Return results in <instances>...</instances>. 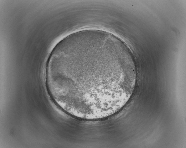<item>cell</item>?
<instances>
[{
	"mask_svg": "<svg viewBox=\"0 0 186 148\" xmlns=\"http://www.w3.org/2000/svg\"><path fill=\"white\" fill-rule=\"evenodd\" d=\"M53 82L58 99L71 115L87 120L110 116L126 104L123 79L102 51H79L55 61Z\"/></svg>",
	"mask_w": 186,
	"mask_h": 148,
	"instance_id": "obj_1",
	"label": "cell"
}]
</instances>
